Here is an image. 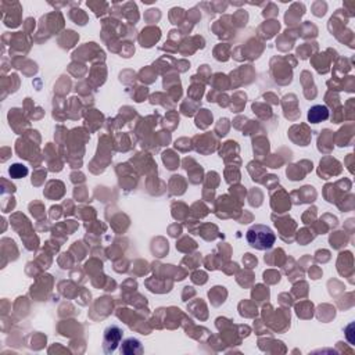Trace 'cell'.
I'll return each mask as SVG.
<instances>
[{
	"label": "cell",
	"mask_w": 355,
	"mask_h": 355,
	"mask_svg": "<svg viewBox=\"0 0 355 355\" xmlns=\"http://www.w3.org/2000/svg\"><path fill=\"white\" fill-rule=\"evenodd\" d=\"M247 243L256 250H269L275 244L276 236L266 225H253L245 233Z\"/></svg>",
	"instance_id": "1"
},
{
	"label": "cell",
	"mask_w": 355,
	"mask_h": 355,
	"mask_svg": "<svg viewBox=\"0 0 355 355\" xmlns=\"http://www.w3.org/2000/svg\"><path fill=\"white\" fill-rule=\"evenodd\" d=\"M121 339H122V330L118 326H110L104 332V351L105 352H113L118 347Z\"/></svg>",
	"instance_id": "2"
},
{
	"label": "cell",
	"mask_w": 355,
	"mask_h": 355,
	"mask_svg": "<svg viewBox=\"0 0 355 355\" xmlns=\"http://www.w3.org/2000/svg\"><path fill=\"white\" fill-rule=\"evenodd\" d=\"M329 118V110L326 105L318 104L311 107L308 111V121L311 124H319Z\"/></svg>",
	"instance_id": "3"
},
{
	"label": "cell",
	"mask_w": 355,
	"mask_h": 355,
	"mask_svg": "<svg viewBox=\"0 0 355 355\" xmlns=\"http://www.w3.org/2000/svg\"><path fill=\"white\" fill-rule=\"evenodd\" d=\"M141 344L139 340L136 339H128L124 341V344L121 345V352L126 355H132V354H140L141 352Z\"/></svg>",
	"instance_id": "4"
},
{
	"label": "cell",
	"mask_w": 355,
	"mask_h": 355,
	"mask_svg": "<svg viewBox=\"0 0 355 355\" xmlns=\"http://www.w3.org/2000/svg\"><path fill=\"white\" fill-rule=\"evenodd\" d=\"M9 172H10V175L14 178V179H20V178L28 175V169H26L25 165H21V164H14V165H11L10 167Z\"/></svg>",
	"instance_id": "5"
}]
</instances>
